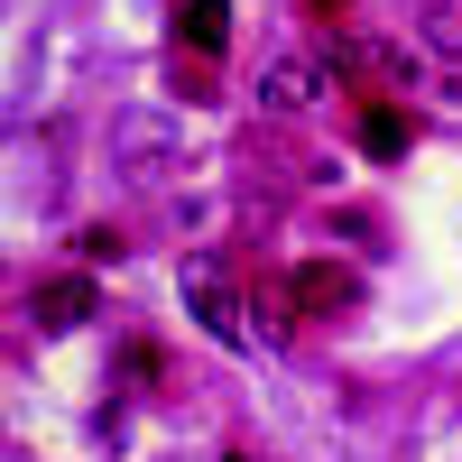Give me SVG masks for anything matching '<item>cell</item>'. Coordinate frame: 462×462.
<instances>
[{"instance_id": "cell-1", "label": "cell", "mask_w": 462, "mask_h": 462, "mask_svg": "<svg viewBox=\"0 0 462 462\" xmlns=\"http://www.w3.org/2000/svg\"><path fill=\"white\" fill-rule=\"evenodd\" d=\"M185 305H195V324H204L213 342H231V352L250 342V324H241V296H231L222 259H185Z\"/></svg>"}, {"instance_id": "cell-2", "label": "cell", "mask_w": 462, "mask_h": 462, "mask_svg": "<svg viewBox=\"0 0 462 462\" xmlns=\"http://www.w3.org/2000/svg\"><path fill=\"white\" fill-rule=\"evenodd\" d=\"M352 139H361V158H407L416 121H407L398 93H352Z\"/></svg>"}, {"instance_id": "cell-3", "label": "cell", "mask_w": 462, "mask_h": 462, "mask_svg": "<svg viewBox=\"0 0 462 462\" xmlns=\"http://www.w3.org/2000/svg\"><path fill=\"white\" fill-rule=\"evenodd\" d=\"M287 296H296V315H352V305H361V268H342V259H305L296 278H287Z\"/></svg>"}, {"instance_id": "cell-4", "label": "cell", "mask_w": 462, "mask_h": 462, "mask_svg": "<svg viewBox=\"0 0 462 462\" xmlns=\"http://www.w3.org/2000/svg\"><path fill=\"white\" fill-rule=\"evenodd\" d=\"M176 37L195 56H222L231 47V10H222V0H176Z\"/></svg>"}, {"instance_id": "cell-5", "label": "cell", "mask_w": 462, "mask_h": 462, "mask_svg": "<svg viewBox=\"0 0 462 462\" xmlns=\"http://www.w3.org/2000/svg\"><path fill=\"white\" fill-rule=\"evenodd\" d=\"M259 102H268V111H305V102H315V65H305V56H278V65L259 74Z\"/></svg>"}, {"instance_id": "cell-6", "label": "cell", "mask_w": 462, "mask_h": 462, "mask_svg": "<svg viewBox=\"0 0 462 462\" xmlns=\"http://www.w3.org/2000/svg\"><path fill=\"white\" fill-rule=\"evenodd\" d=\"M93 315V278H56V287H37V324L47 333H74Z\"/></svg>"}, {"instance_id": "cell-7", "label": "cell", "mask_w": 462, "mask_h": 462, "mask_svg": "<svg viewBox=\"0 0 462 462\" xmlns=\"http://www.w3.org/2000/svg\"><path fill=\"white\" fill-rule=\"evenodd\" d=\"M74 250H84V259H121L130 241H121V231H111V222H93V231H84V241H74Z\"/></svg>"}, {"instance_id": "cell-8", "label": "cell", "mask_w": 462, "mask_h": 462, "mask_svg": "<svg viewBox=\"0 0 462 462\" xmlns=\"http://www.w3.org/2000/svg\"><path fill=\"white\" fill-rule=\"evenodd\" d=\"M305 10H315V19H342V10H352V0H305Z\"/></svg>"}, {"instance_id": "cell-9", "label": "cell", "mask_w": 462, "mask_h": 462, "mask_svg": "<svg viewBox=\"0 0 462 462\" xmlns=\"http://www.w3.org/2000/svg\"><path fill=\"white\" fill-rule=\"evenodd\" d=\"M222 462H250V453H222Z\"/></svg>"}]
</instances>
